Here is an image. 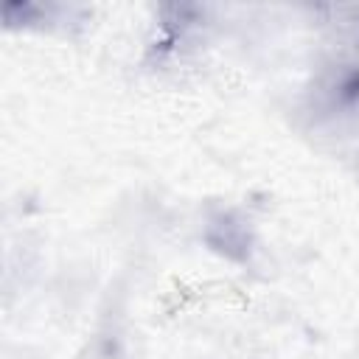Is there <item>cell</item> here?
Returning a JSON list of instances; mask_svg holds the SVG:
<instances>
[{
    "label": "cell",
    "mask_w": 359,
    "mask_h": 359,
    "mask_svg": "<svg viewBox=\"0 0 359 359\" xmlns=\"http://www.w3.org/2000/svg\"><path fill=\"white\" fill-rule=\"evenodd\" d=\"M314 101L325 112L359 109V59H337L314 81Z\"/></svg>",
    "instance_id": "obj_1"
}]
</instances>
